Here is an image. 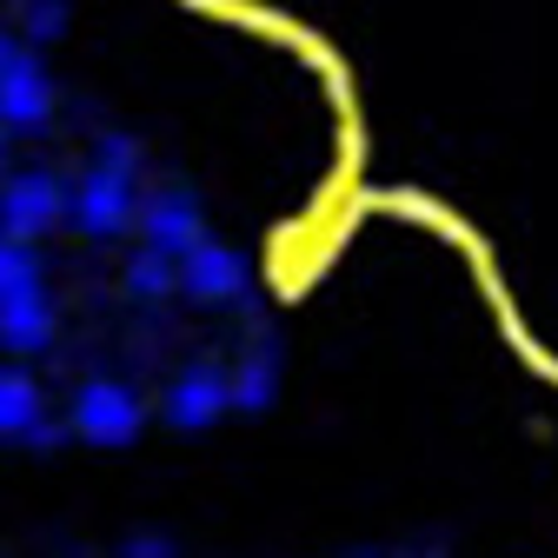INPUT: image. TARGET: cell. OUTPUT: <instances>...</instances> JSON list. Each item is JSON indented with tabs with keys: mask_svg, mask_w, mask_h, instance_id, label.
<instances>
[{
	"mask_svg": "<svg viewBox=\"0 0 558 558\" xmlns=\"http://www.w3.org/2000/svg\"><path fill=\"white\" fill-rule=\"evenodd\" d=\"M0 167H8V126H0Z\"/></svg>",
	"mask_w": 558,
	"mask_h": 558,
	"instance_id": "cell-17",
	"label": "cell"
},
{
	"mask_svg": "<svg viewBox=\"0 0 558 558\" xmlns=\"http://www.w3.org/2000/svg\"><path fill=\"white\" fill-rule=\"evenodd\" d=\"M140 392L120 386V379H87L74 392V412H66V426H74V439L87 446H133L140 439Z\"/></svg>",
	"mask_w": 558,
	"mask_h": 558,
	"instance_id": "cell-3",
	"label": "cell"
},
{
	"mask_svg": "<svg viewBox=\"0 0 558 558\" xmlns=\"http://www.w3.org/2000/svg\"><path fill=\"white\" fill-rule=\"evenodd\" d=\"M40 287V259L27 240H8L0 233V300H14V293H34Z\"/></svg>",
	"mask_w": 558,
	"mask_h": 558,
	"instance_id": "cell-12",
	"label": "cell"
},
{
	"mask_svg": "<svg viewBox=\"0 0 558 558\" xmlns=\"http://www.w3.org/2000/svg\"><path fill=\"white\" fill-rule=\"evenodd\" d=\"M53 113V74L40 66V53L14 47V60L0 66V126L8 133H40Z\"/></svg>",
	"mask_w": 558,
	"mask_h": 558,
	"instance_id": "cell-6",
	"label": "cell"
},
{
	"mask_svg": "<svg viewBox=\"0 0 558 558\" xmlns=\"http://www.w3.org/2000/svg\"><path fill=\"white\" fill-rule=\"evenodd\" d=\"M140 220V140L133 133H100L94 160L74 186V227L87 240H120Z\"/></svg>",
	"mask_w": 558,
	"mask_h": 558,
	"instance_id": "cell-1",
	"label": "cell"
},
{
	"mask_svg": "<svg viewBox=\"0 0 558 558\" xmlns=\"http://www.w3.org/2000/svg\"><path fill=\"white\" fill-rule=\"evenodd\" d=\"M14 60V40H8V27H0V66H8Z\"/></svg>",
	"mask_w": 558,
	"mask_h": 558,
	"instance_id": "cell-16",
	"label": "cell"
},
{
	"mask_svg": "<svg viewBox=\"0 0 558 558\" xmlns=\"http://www.w3.org/2000/svg\"><path fill=\"white\" fill-rule=\"evenodd\" d=\"M227 412H233V379H227V366H214V360L173 373V386L160 392V418H167L173 433H206V426H214V418H227Z\"/></svg>",
	"mask_w": 558,
	"mask_h": 558,
	"instance_id": "cell-5",
	"label": "cell"
},
{
	"mask_svg": "<svg viewBox=\"0 0 558 558\" xmlns=\"http://www.w3.org/2000/svg\"><path fill=\"white\" fill-rule=\"evenodd\" d=\"M120 558H173V538H160V532H133V538L120 545Z\"/></svg>",
	"mask_w": 558,
	"mask_h": 558,
	"instance_id": "cell-14",
	"label": "cell"
},
{
	"mask_svg": "<svg viewBox=\"0 0 558 558\" xmlns=\"http://www.w3.org/2000/svg\"><path fill=\"white\" fill-rule=\"evenodd\" d=\"M66 214H74V193H66L60 173L47 167H27V173H8L0 180V233L8 240H47Z\"/></svg>",
	"mask_w": 558,
	"mask_h": 558,
	"instance_id": "cell-2",
	"label": "cell"
},
{
	"mask_svg": "<svg viewBox=\"0 0 558 558\" xmlns=\"http://www.w3.org/2000/svg\"><path fill=\"white\" fill-rule=\"evenodd\" d=\"M233 379V412H266L279 399V353H272V339H253L246 353L227 366Z\"/></svg>",
	"mask_w": 558,
	"mask_h": 558,
	"instance_id": "cell-9",
	"label": "cell"
},
{
	"mask_svg": "<svg viewBox=\"0 0 558 558\" xmlns=\"http://www.w3.org/2000/svg\"><path fill=\"white\" fill-rule=\"evenodd\" d=\"M60 439H66V426H60V418H40V426H34V433H27L21 446H34V452H53Z\"/></svg>",
	"mask_w": 558,
	"mask_h": 558,
	"instance_id": "cell-15",
	"label": "cell"
},
{
	"mask_svg": "<svg viewBox=\"0 0 558 558\" xmlns=\"http://www.w3.org/2000/svg\"><path fill=\"white\" fill-rule=\"evenodd\" d=\"M21 27H27V40L66 34V0H21Z\"/></svg>",
	"mask_w": 558,
	"mask_h": 558,
	"instance_id": "cell-13",
	"label": "cell"
},
{
	"mask_svg": "<svg viewBox=\"0 0 558 558\" xmlns=\"http://www.w3.org/2000/svg\"><path fill=\"white\" fill-rule=\"evenodd\" d=\"M0 345H8V353H47L53 345V300H47V287L0 300Z\"/></svg>",
	"mask_w": 558,
	"mask_h": 558,
	"instance_id": "cell-8",
	"label": "cell"
},
{
	"mask_svg": "<svg viewBox=\"0 0 558 558\" xmlns=\"http://www.w3.org/2000/svg\"><path fill=\"white\" fill-rule=\"evenodd\" d=\"M40 418H47V405H40V379L21 373V366H0V446L27 439Z\"/></svg>",
	"mask_w": 558,
	"mask_h": 558,
	"instance_id": "cell-10",
	"label": "cell"
},
{
	"mask_svg": "<svg viewBox=\"0 0 558 558\" xmlns=\"http://www.w3.org/2000/svg\"><path fill=\"white\" fill-rule=\"evenodd\" d=\"M120 287L133 300H173L180 293V259L173 253H154V246H140L126 266H120Z\"/></svg>",
	"mask_w": 558,
	"mask_h": 558,
	"instance_id": "cell-11",
	"label": "cell"
},
{
	"mask_svg": "<svg viewBox=\"0 0 558 558\" xmlns=\"http://www.w3.org/2000/svg\"><path fill=\"white\" fill-rule=\"evenodd\" d=\"M180 293L199 300V306H240L246 300V259L220 240H199L180 259Z\"/></svg>",
	"mask_w": 558,
	"mask_h": 558,
	"instance_id": "cell-7",
	"label": "cell"
},
{
	"mask_svg": "<svg viewBox=\"0 0 558 558\" xmlns=\"http://www.w3.org/2000/svg\"><path fill=\"white\" fill-rule=\"evenodd\" d=\"M140 246H154V253H173L186 259L199 240H206V214H199V199L186 186H154V193H140V220H133Z\"/></svg>",
	"mask_w": 558,
	"mask_h": 558,
	"instance_id": "cell-4",
	"label": "cell"
}]
</instances>
